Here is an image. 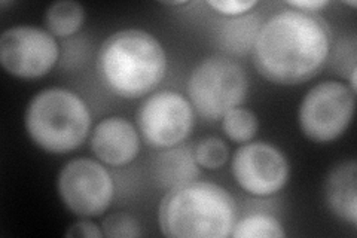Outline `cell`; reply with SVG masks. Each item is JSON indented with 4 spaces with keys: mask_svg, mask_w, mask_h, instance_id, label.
I'll use <instances>...</instances> for the list:
<instances>
[{
    "mask_svg": "<svg viewBox=\"0 0 357 238\" xmlns=\"http://www.w3.org/2000/svg\"><path fill=\"white\" fill-rule=\"evenodd\" d=\"M253 63L268 82L283 87L314 77L331 54V31L317 14L286 6L258 29L252 45Z\"/></svg>",
    "mask_w": 357,
    "mask_h": 238,
    "instance_id": "cell-1",
    "label": "cell"
},
{
    "mask_svg": "<svg viewBox=\"0 0 357 238\" xmlns=\"http://www.w3.org/2000/svg\"><path fill=\"white\" fill-rule=\"evenodd\" d=\"M97 70L110 93L126 100L151 94L167 73V54L160 39L143 29L112 33L97 55Z\"/></svg>",
    "mask_w": 357,
    "mask_h": 238,
    "instance_id": "cell-2",
    "label": "cell"
},
{
    "mask_svg": "<svg viewBox=\"0 0 357 238\" xmlns=\"http://www.w3.org/2000/svg\"><path fill=\"white\" fill-rule=\"evenodd\" d=\"M238 218L237 202L213 182H192L167 191L158 209V225L169 238H227Z\"/></svg>",
    "mask_w": 357,
    "mask_h": 238,
    "instance_id": "cell-3",
    "label": "cell"
},
{
    "mask_svg": "<svg viewBox=\"0 0 357 238\" xmlns=\"http://www.w3.org/2000/svg\"><path fill=\"white\" fill-rule=\"evenodd\" d=\"M86 101L72 89L52 87L33 96L24 113L30 140L48 154H69L81 147L91 131Z\"/></svg>",
    "mask_w": 357,
    "mask_h": 238,
    "instance_id": "cell-4",
    "label": "cell"
},
{
    "mask_svg": "<svg viewBox=\"0 0 357 238\" xmlns=\"http://www.w3.org/2000/svg\"><path fill=\"white\" fill-rule=\"evenodd\" d=\"M188 100L206 121H220L227 113L244 103L249 79L241 64L225 55H210L201 60L189 75Z\"/></svg>",
    "mask_w": 357,
    "mask_h": 238,
    "instance_id": "cell-5",
    "label": "cell"
},
{
    "mask_svg": "<svg viewBox=\"0 0 357 238\" xmlns=\"http://www.w3.org/2000/svg\"><path fill=\"white\" fill-rule=\"evenodd\" d=\"M356 110V93L344 82L325 81L312 87L299 105L298 122L314 143L338 140L349 130Z\"/></svg>",
    "mask_w": 357,
    "mask_h": 238,
    "instance_id": "cell-6",
    "label": "cell"
},
{
    "mask_svg": "<svg viewBox=\"0 0 357 238\" xmlns=\"http://www.w3.org/2000/svg\"><path fill=\"white\" fill-rule=\"evenodd\" d=\"M57 191L64 207L77 218H98L110 207L115 184L107 168L91 158H75L59 173Z\"/></svg>",
    "mask_w": 357,
    "mask_h": 238,
    "instance_id": "cell-7",
    "label": "cell"
},
{
    "mask_svg": "<svg viewBox=\"0 0 357 238\" xmlns=\"http://www.w3.org/2000/svg\"><path fill=\"white\" fill-rule=\"evenodd\" d=\"M140 137L155 149L182 144L195 126V110L183 94L165 89L149 96L136 115Z\"/></svg>",
    "mask_w": 357,
    "mask_h": 238,
    "instance_id": "cell-8",
    "label": "cell"
},
{
    "mask_svg": "<svg viewBox=\"0 0 357 238\" xmlns=\"http://www.w3.org/2000/svg\"><path fill=\"white\" fill-rule=\"evenodd\" d=\"M60 47L47 29L14 26L0 36V64L20 79L47 76L59 61Z\"/></svg>",
    "mask_w": 357,
    "mask_h": 238,
    "instance_id": "cell-9",
    "label": "cell"
},
{
    "mask_svg": "<svg viewBox=\"0 0 357 238\" xmlns=\"http://www.w3.org/2000/svg\"><path fill=\"white\" fill-rule=\"evenodd\" d=\"M231 172L237 185L253 197H271L280 192L290 177L287 156L268 142H249L234 152Z\"/></svg>",
    "mask_w": 357,
    "mask_h": 238,
    "instance_id": "cell-10",
    "label": "cell"
},
{
    "mask_svg": "<svg viewBox=\"0 0 357 238\" xmlns=\"http://www.w3.org/2000/svg\"><path fill=\"white\" fill-rule=\"evenodd\" d=\"M142 137L139 130L122 117L100 121L91 133V151L97 160L110 167H124L139 156Z\"/></svg>",
    "mask_w": 357,
    "mask_h": 238,
    "instance_id": "cell-11",
    "label": "cell"
},
{
    "mask_svg": "<svg viewBox=\"0 0 357 238\" xmlns=\"http://www.w3.org/2000/svg\"><path fill=\"white\" fill-rule=\"evenodd\" d=\"M325 201L329 211L340 221L357 223V163L342 161L335 165L325 179Z\"/></svg>",
    "mask_w": 357,
    "mask_h": 238,
    "instance_id": "cell-12",
    "label": "cell"
},
{
    "mask_svg": "<svg viewBox=\"0 0 357 238\" xmlns=\"http://www.w3.org/2000/svg\"><path fill=\"white\" fill-rule=\"evenodd\" d=\"M153 173L158 185L167 191L197 180L199 165L195 160L194 149L181 144L164 149L155 158Z\"/></svg>",
    "mask_w": 357,
    "mask_h": 238,
    "instance_id": "cell-13",
    "label": "cell"
},
{
    "mask_svg": "<svg viewBox=\"0 0 357 238\" xmlns=\"http://www.w3.org/2000/svg\"><path fill=\"white\" fill-rule=\"evenodd\" d=\"M85 8L75 0H59L45 10V27L54 38H70L85 24Z\"/></svg>",
    "mask_w": 357,
    "mask_h": 238,
    "instance_id": "cell-14",
    "label": "cell"
},
{
    "mask_svg": "<svg viewBox=\"0 0 357 238\" xmlns=\"http://www.w3.org/2000/svg\"><path fill=\"white\" fill-rule=\"evenodd\" d=\"M232 238H283L286 231L282 222L266 213H252L237 219L234 225Z\"/></svg>",
    "mask_w": 357,
    "mask_h": 238,
    "instance_id": "cell-15",
    "label": "cell"
},
{
    "mask_svg": "<svg viewBox=\"0 0 357 238\" xmlns=\"http://www.w3.org/2000/svg\"><path fill=\"white\" fill-rule=\"evenodd\" d=\"M220 124L227 137L240 144L252 142L259 130V119L256 113L241 106L229 110L220 119Z\"/></svg>",
    "mask_w": 357,
    "mask_h": 238,
    "instance_id": "cell-16",
    "label": "cell"
},
{
    "mask_svg": "<svg viewBox=\"0 0 357 238\" xmlns=\"http://www.w3.org/2000/svg\"><path fill=\"white\" fill-rule=\"evenodd\" d=\"M194 155L201 168L219 170L228 163L229 149L222 139L216 137V135H210L195 146Z\"/></svg>",
    "mask_w": 357,
    "mask_h": 238,
    "instance_id": "cell-17",
    "label": "cell"
},
{
    "mask_svg": "<svg viewBox=\"0 0 357 238\" xmlns=\"http://www.w3.org/2000/svg\"><path fill=\"white\" fill-rule=\"evenodd\" d=\"M102 230L107 238H139L142 237L140 222L126 211L112 213L102 222Z\"/></svg>",
    "mask_w": 357,
    "mask_h": 238,
    "instance_id": "cell-18",
    "label": "cell"
},
{
    "mask_svg": "<svg viewBox=\"0 0 357 238\" xmlns=\"http://www.w3.org/2000/svg\"><path fill=\"white\" fill-rule=\"evenodd\" d=\"M206 5L222 17L241 18L259 5L258 0H207Z\"/></svg>",
    "mask_w": 357,
    "mask_h": 238,
    "instance_id": "cell-19",
    "label": "cell"
},
{
    "mask_svg": "<svg viewBox=\"0 0 357 238\" xmlns=\"http://www.w3.org/2000/svg\"><path fill=\"white\" fill-rule=\"evenodd\" d=\"M66 237L72 238H103V230L102 226L93 222L89 218H81L73 225H70L66 231Z\"/></svg>",
    "mask_w": 357,
    "mask_h": 238,
    "instance_id": "cell-20",
    "label": "cell"
},
{
    "mask_svg": "<svg viewBox=\"0 0 357 238\" xmlns=\"http://www.w3.org/2000/svg\"><path fill=\"white\" fill-rule=\"evenodd\" d=\"M286 5L289 8L301 10V13L317 14L326 6H329L331 2H328V0H292V2H286Z\"/></svg>",
    "mask_w": 357,
    "mask_h": 238,
    "instance_id": "cell-21",
    "label": "cell"
},
{
    "mask_svg": "<svg viewBox=\"0 0 357 238\" xmlns=\"http://www.w3.org/2000/svg\"><path fill=\"white\" fill-rule=\"evenodd\" d=\"M162 5H167V6H181V5H186L188 2H186V0H178V2H177V0H176V2H169V0H167V2H161Z\"/></svg>",
    "mask_w": 357,
    "mask_h": 238,
    "instance_id": "cell-22",
    "label": "cell"
}]
</instances>
